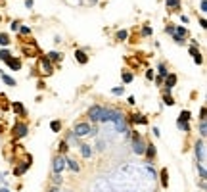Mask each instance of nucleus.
<instances>
[{"label":"nucleus","instance_id":"obj_1","mask_svg":"<svg viewBox=\"0 0 207 192\" xmlns=\"http://www.w3.org/2000/svg\"><path fill=\"white\" fill-rule=\"evenodd\" d=\"M132 148H134V154H138V156H142L146 150V142L142 140L138 133H132Z\"/></svg>","mask_w":207,"mask_h":192},{"label":"nucleus","instance_id":"obj_2","mask_svg":"<svg viewBox=\"0 0 207 192\" xmlns=\"http://www.w3.org/2000/svg\"><path fill=\"white\" fill-rule=\"evenodd\" d=\"M39 66H40L42 75H52V73H54V69H52V62H50V60L46 58V56H42V58H40Z\"/></svg>","mask_w":207,"mask_h":192},{"label":"nucleus","instance_id":"obj_3","mask_svg":"<svg viewBox=\"0 0 207 192\" xmlns=\"http://www.w3.org/2000/svg\"><path fill=\"white\" fill-rule=\"evenodd\" d=\"M63 169H65V158L60 154V156H56L54 161H52V171L54 173H61Z\"/></svg>","mask_w":207,"mask_h":192},{"label":"nucleus","instance_id":"obj_4","mask_svg":"<svg viewBox=\"0 0 207 192\" xmlns=\"http://www.w3.org/2000/svg\"><path fill=\"white\" fill-rule=\"evenodd\" d=\"M88 133H90V125L88 123H77L75 129H73L75 137H88Z\"/></svg>","mask_w":207,"mask_h":192},{"label":"nucleus","instance_id":"obj_5","mask_svg":"<svg viewBox=\"0 0 207 192\" xmlns=\"http://www.w3.org/2000/svg\"><path fill=\"white\" fill-rule=\"evenodd\" d=\"M113 123H115V129L121 131V133H127V123H125V117L123 113H115V117H113Z\"/></svg>","mask_w":207,"mask_h":192},{"label":"nucleus","instance_id":"obj_6","mask_svg":"<svg viewBox=\"0 0 207 192\" xmlns=\"http://www.w3.org/2000/svg\"><path fill=\"white\" fill-rule=\"evenodd\" d=\"M27 133H29V127H27V125H23V123H16V125H13V137H16V138H23Z\"/></svg>","mask_w":207,"mask_h":192},{"label":"nucleus","instance_id":"obj_7","mask_svg":"<svg viewBox=\"0 0 207 192\" xmlns=\"http://www.w3.org/2000/svg\"><path fill=\"white\" fill-rule=\"evenodd\" d=\"M176 85V75L175 73H167L165 75V94H171L173 87Z\"/></svg>","mask_w":207,"mask_h":192},{"label":"nucleus","instance_id":"obj_8","mask_svg":"<svg viewBox=\"0 0 207 192\" xmlns=\"http://www.w3.org/2000/svg\"><path fill=\"white\" fill-rule=\"evenodd\" d=\"M115 110H108V108H102V115H100V121H104V123H111L113 121V117H115Z\"/></svg>","mask_w":207,"mask_h":192},{"label":"nucleus","instance_id":"obj_9","mask_svg":"<svg viewBox=\"0 0 207 192\" xmlns=\"http://www.w3.org/2000/svg\"><path fill=\"white\" fill-rule=\"evenodd\" d=\"M196 158L201 161V163L205 161V142H203V140L196 142Z\"/></svg>","mask_w":207,"mask_h":192},{"label":"nucleus","instance_id":"obj_10","mask_svg":"<svg viewBox=\"0 0 207 192\" xmlns=\"http://www.w3.org/2000/svg\"><path fill=\"white\" fill-rule=\"evenodd\" d=\"M100 115H102V106H92V108L88 110V117L90 121H100Z\"/></svg>","mask_w":207,"mask_h":192},{"label":"nucleus","instance_id":"obj_11","mask_svg":"<svg viewBox=\"0 0 207 192\" xmlns=\"http://www.w3.org/2000/svg\"><path fill=\"white\" fill-rule=\"evenodd\" d=\"M6 63H8V67L13 69V71L21 69V60H19V58H13V56H10V58L6 60Z\"/></svg>","mask_w":207,"mask_h":192},{"label":"nucleus","instance_id":"obj_12","mask_svg":"<svg viewBox=\"0 0 207 192\" xmlns=\"http://www.w3.org/2000/svg\"><path fill=\"white\" fill-rule=\"evenodd\" d=\"M75 60L81 63V66H84V63L88 62V56H87V52L84 50H75Z\"/></svg>","mask_w":207,"mask_h":192},{"label":"nucleus","instance_id":"obj_13","mask_svg":"<svg viewBox=\"0 0 207 192\" xmlns=\"http://www.w3.org/2000/svg\"><path fill=\"white\" fill-rule=\"evenodd\" d=\"M63 158H65V156H63ZM65 167H69V169H71V171H73V173H79V171H81L79 163H77L75 160H69V158H65Z\"/></svg>","mask_w":207,"mask_h":192},{"label":"nucleus","instance_id":"obj_14","mask_svg":"<svg viewBox=\"0 0 207 192\" xmlns=\"http://www.w3.org/2000/svg\"><path fill=\"white\" fill-rule=\"evenodd\" d=\"M46 58L52 62V63H60V62L63 60V54H61V52H48Z\"/></svg>","mask_w":207,"mask_h":192},{"label":"nucleus","instance_id":"obj_15","mask_svg":"<svg viewBox=\"0 0 207 192\" xmlns=\"http://www.w3.org/2000/svg\"><path fill=\"white\" fill-rule=\"evenodd\" d=\"M144 154H146V158H148V160H153V158H155V146H153V144H146Z\"/></svg>","mask_w":207,"mask_h":192},{"label":"nucleus","instance_id":"obj_16","mask_svg":"<svg viewBox=\"0 0 207 192\" xmlns=\"http://www.w3.org/2000/svg\"><path fill=\"white\" fill-rule=\"evenodd\" d=\"M131 121H132V123H138V125H148V119H146L144 115H136V113L131 117Z\"/></svg>","mask_w":207,"mask_h":192},{"label":"nucleus","instance_id":"obj_17","mask_svg":"<svg viewBox=\"0 0 207 192\" xmlns=\"http://www.w3.org/2000/svg\"><path fill=\"white\" fill-rule=\"evenodd\" d=\"M29 167H31L29 163H19V167H16V169H13V175H23V173H25Z\"/></svg>","mask_w":207,"mask_h":192},{"label":"nucleus","instance_id":"obj_18","mask_svg":"<svg viewBox=\"0 0 207 192\" xmlns=\"http://www.w3.org/2000/svg\"><path fill=\"white\" fill-rule=\"evenodd\" d=\"M12 108H13V111H16L17 115H25V108H23V104H21V102H13Z\"/></svg>","mask_w":207,"mask_h":192},{"label":"nucleus","instance_id":"obj_19","mask_svg":"<svg viewBox=\"0 0 207 192\" xmlns=\"http://www.w3.org/2000/svg\"><path fill=\"white\" fill-rule=\"evenodd\" d=\"M161 186L163 188L169 186V173H167V169H161Z\"/></svg>","mask_w":207,"mask_h":192},{"label":"nucleus","instance_id":"obj_20","mask_svg":"<svg viewBox=\"0 0 207 192\" xmlns=\"http://www.w3.org/2000/svg\"><path fill=\"white\" fill-rule=\"evenodd\" d=\"M0 73H2V71H0ZM2 81L6 83V85H8V87H16V79H12V77L10 75H6V73H2Z\"/></svg>","mask_w":207,"mask_h":192},{"label":"nucleus","instance_id":"obj_21","mask_svg":"<svg viewBox=\"0 0 207 192\" xmlns=\"http://www.w3.org/2000/svg\"><path fill=\"white\" fill-rule=\"evenodd\" d=\"M0 44H2V46H8V44H10L8 33H0Z\"/></svg>","mask_w":207,"mask_h":192},{"label":"nucleus","instance_id":"obj_22","mask_svg":"<svg viewBox=\"0 0 207 192\" xmlns=\"http://www.w3.org/2000/svg\"><path fill=\"white\" fill-rule=\"evenodd\" d=\"M199 134L201 137H207V121L201 119V123H199Z\"/></svg>","mask_w":207,"mask_h":192},{"label":"nucleus","instance_id":"obj_23","mask_svg":"<svg viewBox=\"0 0 207 192\" xmlns=\"http://www.w3.org/2000/svg\"><path fill=\"white\" fill-rule=\"evenodd\" d=\"M190 117H192V113H190L188 110L180 111V115H178V119H180V121H190Z\"/></svg>","mask_w":207,"mask_h":192},{"label":"nucleus","instance_id":"obj_24","mask_svg":"<svg viewBox=\"0 0 207 192\" xmlns=\"http://www.w3.org/2000/svg\"><path fill=\"white\" fill-rule=\"evenodd\" d=\"M50 129H52L54 133H60V129H61V123L58 121V119H54V121L50 123Z\"/></svg>","mask_w":207,"mask_h":192},{"label":"nucleus","instance_id":"obj_25","mask_svg":"<svg viewBox=\"0 0 207 192\" xmlns=\"http://www.w3.org/2000/svg\"><path fill=\"white\" fill-rule=\"evenodd\" d=\"M157 71H159V79H165V75H167V67H165V63H159Z\"/></svg>","mask_w":207,"mask_h":192},{"label":"nucleus","instance_id":"obj_26","mask_svg":"<svg viewBox=\"0 0 207 192\" xmlns=\"http://www.w3.org/2000/svg\"><path fill=\"white\" fill-rule=\"evenodd\" d=\"M10 56H12V54H10V50H8L6 46H4V50H0V60H2V62H6Z\"/></svg>","mask_w":207,"mask_h":192},{"label":"nucleus","instance_id":"obj_27","mask_svg":"<svg viewBox=\"0 0 207 192\" xmlns=\"http://www.w3.org/2000/svg\"><path fill=\"white\" fill-rule=\"evenodd\" d=\"M176 127H178V129H182V131H190L188 121H180V119H178V121H176Z\"/></svg>","mask_w":207,"mask_h":192},{"label":"nucleus","instance_id":"obj_28","mask_svg":"<svg viewBox=\"0 0 207 192\" xmlns=\"http://www.w3.org/2000/svg\"><path fill=\"white\" fill-rule=\"evenodd\" d=\"M127 37H128V33H127L125 29H121V31H117V35H115V39H117V40H125Z\"/></svg>","mask_w":207,"mask_h":192},{"label":"nucleus","instance_id":"obj_29","mask_svg":"<svg viewBox=\"0 0 207 192\" xmlns=\"http://www.w3.org/2000/svg\"><path fill=\"white\" fill-rule=\"evenodd\" d=\"M175 33L180 35V37H186V35H188V29H186V27H175Z\"/></svg>","mask_w":207,"mask_h":192},{"label":"nucleus","instance_id":"obj_30","mask_svg":"<svg viewBox=\"0 0 207 192\" xmlns=\"http://www.w3.org/2000/svg\"><path fill=\"white\" fill-rule=\"evenodd\" d=\"M81 150H83V158H90L92 156V148L90 146H83Z\"/></svg>","mask_w":207,"mask_h":192},{"label":"nucleus","instance_id":"obj_31","mask_svg":"<svg viewBox=\"0 0 207 192\" xmlns=\"http://www.w3.org/2000/svg\"><path fill=\"white\" fill-rule=\"evenodd\" d=\"M132 79H134V75L131 73V71H125V73H123V81L125 83H132Z\"/></svg>","mask_w":207,"mask_h":192},{"label":"nucleus","instance_id":"obj_32","mask_svg":"<svg viewBox=\"0 0 207 192\" xmlns=\"http://www.w3.org/2000/svg\"><path fill=\"white\" fill-rule=\"evenodd\" d=\"M21 35H31V27H27V25H19V29H17Z\"/></svg>","mask_w":207,"mask_h":192},{"label":"nucleus","instance_id":"obj_33","mask_svg":"<svg viewBox=\"0 0 207 192\" xmlns=\"http://www.w3.org/2000/svg\"><path fill=\"white\" fill-rule=\"evenodd\" d=\"M165 4L169 8H178V4H180V0H165Z\"/></svg>","mask_w":207,"mask_h":192},{"label":"nucleus","instance_id":"obj_34","mask_svg":"<svg viewBox=\"0 0 207 192\" xmlns=\"http://www.w3.org/2000/svg\"><path fill=\"white\" fill-rule=\"evenodd\" d=\"M65 152H67V142H65V140H61V142H60V154H61V156H65Z\"/></svg>","mask_w":207,"mask_h":192},{"label":"nucleus","instance_id":"obj_35","mask_svg":"<svg viewBox=\"0 0 207 192\" xmlns=\"http://www.w3.org/2000/svg\"><path fill=\"white\" fill-rule=\"evenodd\" d=\"M111 94L121 96V94H123V87H113V88H111Z\"/></svg>","mask_w":207,"mask_h":192},{"label":"nucleus","instance_id":"obj_36","mask_svg":"<svg viewBox=\"0 0 207 192\" xmlns=\"http://www.w3.org/2000/svg\"><path fill=\"white\" fill-rule=\"evenodd\" d=\"M163 100H165V104H167V106H173V104H175V100L171 98V94H165V96H163Z\"/></svg>","mask_w":207,"mask_h":192},{"label":"nucleus","instance_id":"obj_37","mask_svg":"<svg viewBox=\"0 0 207 192\" xmlns=\"http://www.w3.org/2000/svg\"><path fill=\"white\" fill-rule=\"evenodd\" d=\"M142 35H144V37H150V35H152V27H144V29H142Z\"/></svg>","mask_w":207,"mask_h":192},{"label":"nucleus","instance_id":"obj_38","mask_svg":"<svg viewBox=\"0 0 207 192\" xmlns=\"http://www.w3.org/2000/svg\"><path fill=\"white\" fill-rule=\"evenodd\" d=\"M194 62L198 63V66H199V63H203V58H201V54H196V56H194Z\"/></svg>","mask_w":207,"mask_h":192},{"label":"nucleus","instance_id":"obj_39","mask_svg":"<svg viewBox=\"0 0 207 192\" xmlns=\"http://www.w3.org/2000/svg\"><path fill=\"white\" fill-rule=\"evenodd\" d=\"M146 79H150V81L155 79V75H153V71H152V69H148V71H146Z\"/></svg>","mask_w":207,"mask_h":192},{"label":"nucleus","instance_id":"obj_40","mask_svg":"<svg viewBox=\"0 0 207 192\" xmlns=\"http://www.w3.org/2000/svg\"><path fill=\"white\" fill-rule=\"evenodd\" d=\"M198 169H199V175H201V179L205 181V167H203V165H198Z\"/></svg>","mask_w":207,"mask_h":192},{"label":"nucleus","instance_id":"obj_41","mask_svg":"<svg viewBox=\"0 0 207 192\" xmlns=\"http://www.w3.org/2000/svg\"><path fill=\"white\" fill-rule=\"evenodd\" d=\"M165 31H167L169 35H173V33H175V25H167V27H165Z\"/></svg>","mask_w":207,"mask_h":192},{"label":"nucleus","instance_id":"obj_42","mask_svg":"<svg viewBox=\"0 0 207 192\" xmlns=\"http://www.w3.org/2000/svg\"><path fill=\"white\" fill-rule=\"evenodd\" d=\"M199 8H201V12L207 10V0H201V4H199Z\"/></svg>","mask_w":207,"mask_h":192},{"label":"nucleus","instance_id":"obj_43","mask_svg":"<svg viewBox=\"0 0 207 192\" xmlns=\"http://www.w3.org/2000/svg\"><path fill=\"white\" fill-rule=\"evenodd\" d=\"M173 39H175L176 42H182V39H184V37H180V35H176V33H173Z\"/></svg>","mask_w":207,"mask_h":192},{"label":"nucleus","instance_id":"obj_44","mask_svg":"<svg viewBox=\"0 0 207 192\" xmlns=\"http://www.w3.org/2000/svg\"><path fill=\"white\" fill-rule=\"evenodd\" d=\"M190 54H192V56H196V54H199V52H198V48H196V46H190Z\"/></svg>","mask_w":207,"mask_h":192},{"label":"nucleus","instance_id":"obj_45","mask_svg":"<svg viewBox=\"0 0 207 192\" xmlns=\"http://www.w3.org/2000/svg\"><path fill=\"white\" fill-rule=\"evenodd\" d=\"M12 29H13V31L19 29V23H17V21H13V23H12Z\"/></svg>","mask_w":207,"mask_h":192},{"label":"nucleus","instance_id":"obj_46","mask_svg":"<svg viewBox=\"0 0 207 192\" xmlns=\"http://www.w3.org/2000/svg\"><path fill=\"white\" fill-rule=\"evenodd\" d=\"M199 25H201L203 29H207V21H205V19H199Z\"/></svg>","mask_w":207,"mask_h":192},{"label":"nucleus","instance_id":"obj_47","mask_svg":"<svg viewBox=\"0 0 207 192\" xmlns=\"http://www.w3.org/2000/svg\"><path fill=\"white\" fill-rule=\"evenodd\" d=\"M25 6L27 8H33V0H25Z\"/></svg>","mask_w":207,"mask_h":192},{"label":"nucleus","instance_id":"obj_48","mask_svg":"<svg viewBox=\"0 0 207 192\" xmlns=\"http://www.w3.org/2000/svg\"><path fill=\"white\" fill-rule=\"evenodd\" d=\"M0 192H10V190L8 188H0Z\"/></svg>","mask_w":207,"mask_h":192},{"label":"nucleus","instance_id":"obj_49","mask_svg":"<svg viewBox=\"0 0 207 192\" xmlns=\"http://www.w3.org/2000/svg\"><path fill=\"white\" fill-rule=\"evenodd\" d=\"M50 192H58V188H52V190H50Z\"/></svg>","mask_w":207,"mask_h":192}]
</instances>
